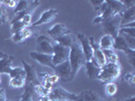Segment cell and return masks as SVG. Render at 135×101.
<instances>
[{"label":"cell","instance_id":"37","mask_svg":"<svg viewBox=\"0 0 135 101\" xmlns=\"http://www.w3.org/2000/svg\"><path fill=\"white\" fill-rule=\"evenodd\" d=\"M90 3H91V4L94 5L95 11H98V9H99L100 5H101L102 3H103V1H90Z\"/></svg>","mask_w":135,"mask_h":101},{"label":"cell","instance_id":"31","mask_svg":"<svg viewBox=\"0 0 135 101\" xmlns=\"http://www.w3.org/2000/svg\"><path fill=\"white\" fill-rule=\"evenodd\" d=\"M121 35L124 38V40H125V41H126V44L128 45L129 49L134 50L135 49V38H132V36L127 35V34H121Z\"/></svg>","mask_w":135,"mask_h":101},{"label":"cell","instance_id":"14","mask_svg":"<svg viewBox=\"0 0 135 101\" xmlns=\"http://www.w3.org/2000/svg\"><path fill=\"white\" fill-rule=\"evenodd\" d=\"M84 68H85L86 75L89 79H97L101 72V67L98 65V63L95 62L94 58L90 61H86Z\"/></svg>","mask_w":135,"mask_h":101},{"label":"cell","instance_id":"5","mask_svg":"<svg viewBox=\"0 0 135 101\" xmlns=\"http://www.w3.org/2000/svg\"><path fill=\"white\" fill-rule=\"evenodd\" d=\"M53 42L45 34H41L37 38L36 41V52L41 54L53 55Z\"/></svg>","mask_w":135,"mask_h":101},{"label":"cell","instance_id":"16","mask_svg":"<svg viewBox=\"0 0 135 101\" xmlns=\"http://www.w3.org/2000/svg\"><path fill=\"white\" fill-rule=\"evenodd\" d=\"M35 30H37V28L32 27V26H27V27H26V28H23L20 33L13 34L10 39L13 40L14 42H22V41H25V40H27V39H30V38L34 34Z\"/></svg>","mask_w":135,"mask_h":101},{"label":"cell","instance_id":"23","mask_svg":"<svg viewBox=\"0 0 135 101\" xmlns=\"http://www.w3.org/2000/svg\"><path fill=\"white\" fill-rule=\"evenodd\" d=\"M103 54L105 56L106 63H118L119 62V57L115 53L113 49L111 50H103Z\"/></svg>","mask_w":135,"mask_h":101},{"label":"cell","instance_id":"13","mask_svg":"<svg viewBox=\"0 0 135 101\" xmlns=\"http://www.w3.org/2000/svg\"><path fill=\"white\" fill-rule=\"evenodd\" d=\"M72 101H106L100 95L93 90L82 91L80 94H76V97Z\"/></svg>","mask_w":135,"mask_h":101},{"label":"cell","instance_id":"25","mask_svg":"<svg viewBox=\"0 0 135 101\" xmlns=\"http://www.w3.org/2000/svg\"><path fill=\"white\" fill-rule=\"evenodd\" d=\"M26 77H16L9 80V86L12 88H22L26 86Z\"/></svg>","mask_w":135,"mask_h":101},{"label":"cell","instance_id":"19","mask_svg":"<svg viewBox=\"0 0 135 101\" xmlns=\"http://www.w3.org/2000/svg\"><path fill=\"white\" fill-rule=\"evenodd\" d=\"M76 40H76V38H75L74 35H72V34H65V35H62L60 38L56 39L54 40V42L59 44V45L63 46V47H70Z\"/></svg>","mask_w":135,"mask_h":101},{"label":"cell","instance_id":"36","mask_svg":"<svg viewBox=\"0 0 135 101\" xmlns=\"http://www.w3.org/2000/svg\"><path fill=\"white\" fill-rule=\"evenodd\" d=\"M103 21H104L103 17L100 16V15H97V17L93 20V23H94V24H99V23H103Z\"/></svg>","mask_w":135,"mask_h":101},{"label":"cell","instance_id":"9","mask_svg":"<svg viewBox=\"0 0 135 101\" xmlns=\"http://www.w3.org/2000/svg\"><path fill=\"white\" fill-rule=\"evenodd\" d=\"M76 40L79 42L81 51L84 55L86 61H90L94 58V53H93V49L90 47V44L88 41V38L83 34H78L76 35Z\"/></svg>","mask_w":135,"mask_h":101},{"label":"cell","instance_id":"15","mask_svg":"<svg viewBox=\"0 0 135 101\" xmlns=\"http://www.w3.org/2000/svg\"><path fill=\"white\" fill-rule=\"evenodd\" d=\"M25 87H26V89H25L23 94L21 95L16 101H38V98H40V97L36 93L34 85L27 82Z\"/></svg>","mask_w":135,"mask_h":101},{"label":"cell","instance_id":"8","mask_svg":"<svg viewBox=\"0 0 135 101\" xmlns=\"http://www.w3.org/2000/svg\"><path fill=\"white\" fill-rule=\"evenodd\" d=\"M58 15V10L55 9V8H49L46 11H44L43 13L41 14V17L37 20L36 22H33L32 23V27H35V28H39V26L43 25V24H46V23H49L51 22L52 20H54Z\"/></svg>","mask_w":135,"mask_h":101},{"label":"cell","instance_id":"24","mask_svg":"<svg viewBox=\"0 0 135 101\" xmlns=\"http://www.w3.org/2000/svg\"><path fill=\"white\" fill-rule=\"evenodd\" d=\"M32 5V1H27V0H21L17 2V5L14 8V14L20 13V12H23V11H27V9L31 7Z\"/></svg>","mask_w":135,"mask_h":101},{"label":"cell","instance_id":"33","mask_svg":"<svg viewBox=\"0 0 135 101\" xmlns=\"http://www.w3.org/2000/svg\"><path fill=\"white\" fill-rule=\"evenodd\" d=\"M17 2L18 1L16 0H5V1H1V4L9 8H15L17 5Z\"/></svg>","mask_w":135,"mask_h":101},{"label":"cell","instance_id":"4","mask_svg":"<svg viewBox=\"0 0 135 101\" xmlns=\"http://www.w3.org/2000/svg\"><path fill=\"white\" fill-rule=\"evenodd\" d=\"M70 47H63L59 44L53 42V55H52V63L54 66L60 65L69 59Z\"/></svg>","mask_w":135,"mask_h":101},{"label":"cell","instance_id":"26","mask_svg":"<svg viewBox=\"0 0 135 101\" xmlns=\"http://www.w3.org/2000/svg\"><path fill=\"white\" fill-rule=\"evenodd\" d=\"M26 25L21 22V21H17V22H13V23H10V30H11V34L12 35L17 33L21 31L23 28H26Z\"/></svg>","mask_w":135,"mask_h":101},{"label":"cell","instance_id":"10","mask_svg":"<svg viewBox=\"0 0 135 101\" xmlns=\"http://www.w3.org/2000/svg\"><path fill=\"white\" fill-rule=\"evenodd\" d=\"M47 34L55 40L56 39L60 38L62 35L71 34V30L63 23H56V24H54L53 26H51L48 29Z\"/></svg>","mask_w":135,"mask_h":101},{"label":"cell","instance_id":"6","mask_svg":"<svg viewBox=\"0 0 135 101\" xmlns=\"http://www.w3.org/2000/svg\"><path fill=\"white\" fill-rule=\"evenodd\" d=\"M76 94L71 93L67 90H65L64 88L61 86H57V87H53L51 90L50 94H49V98L51 101H63V100H73Z\"/></svg>","mask_w":135,"mask_h":101},{"label":"cell","instance_id":"3","mask_svg":"<svg viewBox=\"0 0 135 101\" xmlns=\"http://www.w3.org/2000/svg\"><path fill=\"white\" fill-rule=\"evenodd\" d=\"M102 25L107 34H110L112 38L115 39L119 34V30L121 27V13L115 14L107 19H105L103 21Z\"/></svg>","mask_w":135,"mask_h":101},{"label":"cell","instance_id":"21","mask_svg":"<svg viewBox=\"0 0 135 101\" xmlns=\"http://www.w3.org/2000/svg\"><path fill=\"white\" fill-rule=\"evenodd\" d=\"M128 47V45L126 44V41L124 40V38L122 36L121 34H118L114 39V44H113V50L116 51H120V52H125Z\"/></svg>","mask_w":135,"mask_h":101},{"label":"cell","instance_id":"18","mask_svg":"<svg viewBox=\"0 0 135 101\" xmlns=\"http://www.w3.org/2000/svg\"><path fill=\"white\" fill-rule=\"evenodd\" d=\"M14 58L12 56L9 55H4L1 59H0V75L1 74H6L8 70L12 67V62H13Z\"/></svg>","mask_w":135,"mask_h":101},{"label":"cell","instance_id":"38","mask_svg":"<svg viewBox=\"0 0 135 101\" xmlns=\"http://www.w3.org/2000/svg\"><path fill=\"white\" fill-rule=\"evenodd\" d=\"M39 101H51L49 96H43V97H40L39 98Z\"/></svg>","mask_w":135,"mask_h":101},{"label":"cell","instance_id":"42","mask_svg":"<svg viewBox=\"0 0 135 101\" xmlns=\"http://www.w3.org/2000/svg\"><path fill=\"white\" fill-rule=\"evenodd\" d=\"M0 83H1V78H0Z\"/></svg>","mask_w":135,"mask_h":101},{"label":"cell","instance_id":"30","mask_svg":"<svg viewBox=\"0 0 135 101\" xmlns=\"http://www.w3.org/2000/svg\"><path fill=\"white\" fill-rule=\"evenodd\" d=\"M126 56H127V60L129 61V63L132 65V67H134V62H135V50L132 49H127L125 52H124Z\"/></svg>","mask_w":135,"mask_h":101},{"label":"cell","instance_id":"34","mask_svg":"<svg viewBox=\"0 0 135 101\" xmlns=\"http://www.w3.org/2000/svg\"><path fill=\"white\" fill-rule=\"evenodd\" d=\"M0 101H7L6 100V91L5 89L0 87Z\"/></svg>","mask_w":135,"mask_h":101},{"label":"cell","instance_id":"11","mask_svg":"<svg viewBox=\"0 0 135 101\" xmlns=\"http://www.w3.org/2000/svg\"><path fill=\"white\" fill-rule=\"evenodd\" d=\"M21 63H22L23 70H25V73H26V81H27V83L33 84L34 86L37 85V84H39L40 82H39V78H38V73L36 72L35 68L32 65L27 64L25 60L21 61Z\"/></svg>","mask_w":135,"mask_h":101},{"label":"cell","instance_id":"1","mask_svg":"<svg viewBox=\"0 0 135 101\" xmlns=\"http://www.w3.org/2000/svg\"><path fill=\"white\" fill-rule=\"evenodd\" d=\"M69 64L71 67V79L73 80L77 73L79 72L82 67H84L86 59L81 51V47L79 46L78 40H76L74 44L70 47V55H69Z\"/></svg>","mask_w":135,"mask_h":101},{"label":"cell","instance_id":"41","mask_svg":"<svg viewBox=\"0 0 135 101\" xmlns=\"http://www.w3.org/2000/svg\"><path fill=\"white\" fill-rule=\"evenodd\" d=\"M63 101H71V100H63Z\"/></svg>","mask_w":135,"mask_h":101},{"label":"cell","instance_id":"2","mask_svg":"<svg viewBox=\"0 0 135 101\" xmlns=\"http://www.w3.org/2000/svg\"><path fill=\"white\" fill-rule=\"evenodd\" d=\"M121 75V66L119 63H107L101 67V72L97 79L103 82H113L118 79Z\"/></svg>","mask_w":135,"mask_h":101},{"label":"cell","instance_id":"35","mask_svg":"<svg viewBox=\"0 0 135 101\" xmlns=\"http://www.w3.org/2000/svg\"><path fill=\"white\" fill-rule=\"evenodd\" d=\"M49 81L54 85V84H56L58 81H59V77L57 76V75H50V79H49Z\"/></svg>","mask_w":135,"mask_h":101},{"label":"cell","instance_id":"27","mask_svg":"<svg viewBox=\"0 0 135 101\" xmlns=\"http://www.w3.org/2000/svg\"><path fill=\"white\" fill-rule=\"evenodd\" d=\"M117 90H118V87L114 82H110V83H107L106 85V94L108 96H114V95L117 93Z\"/></svg>","mask_w":135,"mask_h":101},{"label":"cell","instance_id":"7","mask_svg":"<svg viewBox=\"0 0 135 101\" xmlns=\"http://www.w3.org/2000/svg\"><path fill=\"white\" fill-rule=\"evenodd\" d=\"M54 70L56 71V75L59 77V80L62 82H70L71 79V67L69 64V61H66L60 65L55 66Z\"/></svg>","mask_w":135,"mask_h":101},{"label":"cell","instance_id":"29","mask_svg":"<svg viewBox=\"0 0 135 101\" xmlns=\"http://www.w3.org/2000/svg\"><path fill=\"white\" fill-rule=\"evenodd\" d=\"M7 19H8V16H7L6 8L4 5L1 4V1H0V24H3L4 22H6Z\"/></svg>","mask_w":135,"mask_h":101},{"label":"cell","instance_id":"12","mask_svg":"<svg viewBox=\"0 0 135 101\" xmlns=\"http://www.w3.org/2000/svg\"><path fill=\"white\" fill-rule=\"evenodd\" d=\"M30 57L34 61L38 62L42 66H46V67L52 68V69L55 68V66L52 63V55L41 54V53H37L35 51V52H31L30 53Z\"/></svg>","mask_w":135,"mask_h":101},{"label":"cell","instance_id":"39","mask_svg":"<svg viewBox=\"0 0 135 101\" xmlns=\"http://www.w3.org/2000/svg\"><path fill=\"white\" fill-rule=\"evenodd\" d=\"M122 101H135V96L134 95H131L130 97H128V98H126V99H124V100Z\"/></svg>","mask_w":135,"mask_h":101},{"label":"cell","instance_id":"22","mask_svg":"<svg viewBox=\"0 0 135 101\" xmlns=\"http://www.w3.org/2000/svg\"><path fill=\"white\" fill-rule=\"evenodd\" d=\"M107 3L114 14H119L123 11L124 6L122 3V0H120V1L119 0H111V1H107Z\"/></svg>","mask_w":135,"mask_h":101},{"label":"cell","instance_id":"40","mask_svg":"<svg viewBox=\"0 0 135 101\" xmlns=\"http://www.w3.org/2000/svg\"><path fill=\"white\" fill-rule=\"evenodd\" d=\"M4 55H5V54H3V53H0V59H1V58H2Z\"/></svg>","mask_w":135,"mask_h":101},{"label":"cell","instance_id":"28","mask_svg":"<svg viewBox=\"0 0 135 101\" xmlns=\"http://www.w3.org/2000/svg\"><path fill=\"white\" fill-rule=\"evenodd\" d=\"M35 88V91H36V93L37 95L39 96V97H43V96H49L50 94V92L45 89V87L42 85V84H37V85H35L34 86Z\"/></svg>","mask_w":135,"mask_h":101},{"label":"cell","instance_id":"17","mask_svg":"<svg viewBox=\"0 0 135 101\" xmlns=\"http://www.w3.org/2000/svg\"><path fill=\"white\" fill-rule=\"evenodd\" d=\"M135 21V6L123 10L121 12V25L128 24Z\"/></svg>","mask_w":135,"mask_h":101},{"label":"cell","instance_id":"20","mask_svg":"<svg viewBox=\"0 0 135 101\" xmlns=\"http://www.w3.org/2000/svg\"><path fill=\"white\" fill-rule=\"evenodd\" d=\"M113 44H114V38H112L110 34H104L100 40L99 47L102 51L103 50H111L113 49Z\"/></svg>","mask_w":135,"mask_h":101},{"label":"cell","instance_id":"32","mask_svg":"<svg viewBox=\"0 0 135 101\" xmlns=\"http://www.w3.org/2000/svg\"><path fill=\"white\" fill-rule=\"evenodd\" d=\"M123 80L126 81L127 83H129L131 86H134L135 84V75L133 73H129V74L125 75L123 77Z\"/></svg>","mask_w":135,"mask_h":101}]
</instances>
